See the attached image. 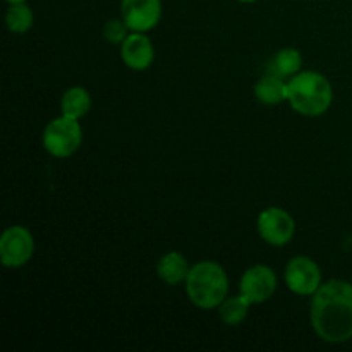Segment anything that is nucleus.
Instances as JSON below:
<instances>
[{
	"label": "nucleus",
	"instance_id": "f257e3e1",
	"mask_svg": "<svg viewBox=\"0 0 352 352\" xmlns=\"http://www.w3.org/2000/svg\"><path fill=\"white\" fill-rule=\"evenodd\" d=\"M309 322L327 344H344L352 339V284L330 278L311 296Z\"/></svg>",
	"mask_w": 352,
	"mask_h": 352
},
{
	"label": "nucleus",
	"instance_id": "f03ea898",
	"mask_svg": "<svg viewBox=\"0 0 352 352\" xmlns=\"http://www.w3.org/2000/svg\"><path fill=\"white\" fill-rule=\"evenodd\" d=\"M287 102L302 117H320L329 112L333 103V86L318 71H301L289 78Z\"/></svg>",
	"mask_w": 352,
	"mask_h": 352
},
{
	"label": "nucleus",
	"instance_id": "7ed1b4c3",
	"mask_svg": "<svg viewBox=\"0 0 352 352\" xmlns=\"http://www.w3.org/2000/svg\"><path fill=\"white\" fill-rule=\"evenodd\" d=\"M184 287L188 299L196 308L217 309L229 296V275L217 261L203 260L191 265Z\"/></svg>",
	"mask_w": 352,
	"mask_h": 352
},
{
	"label": "nucleus",
	"instance_id": "20e7f679",
	"mask_svg": "<svg viewBox=\"0 0 352 352\" xmlns=\"http://www.w3.org/2000/svg\"><path fill=\"white\" fill-rule=\"evenodd\" d=\"M41 143L50 157L64 160L72 157L82 144L81 120L58 116L45 126Z\"/></svg>",
	"mask_w": 352,
	"mask_h": 352
},
{
	"label": "nucleus",
	"instance_id": "39448f33",
	"mask_svg": "<svg viewBox=\"0 0 352 352\" xmlns=\"http://www.w3.org/2000/svg\"><path fill=\"white\" fill-rule=\"evenodd\" d=\"M34 254V237L24 226H10L0 236V261L6 268H21Z\"/></svg>",
	"mask_w": 352,
	"mask_h": 352
},
{
	"label": "nucleus",
	"instance_id": "423d86ee",
	"mask_svg": "<svg viewBox=\"0 0 352 352\" xmlns=\"http://www.w3.org/2000/svg\"><path fill=\"white\" fill-rule=\"evenodd\" d=\"M256 229L261 239L275 248H282L292 241L296 234V220L280 206L261 210L256 219Z\"/></svg>",
	"mask_w": 352,
	"mask_h": 352
},
{
	"label": "nucleus",
	"instance_id": "0eeeda50",
	"mask_svg": "<svg viewBox=\"0 0 352 352\" xmlns=\"http://www.w3.org/2000/svg\"><path fill=\"white\" fill-rule=\"evenodd\" d=\"M284 282L289 291L294 292L296 296H302V298L309 296L311 298L318 291L320 285L323 284L320 265L309 256H302V254L291 258L285 265Z\"/></svg>",
	"mask_w": 352,
	"mask_h": 352
},
{
	"label": "nucleus",
	"instance_id": "6e6552de",
	"mask_svg": "<svg viewBox=\"0 0 352 352\" xmlns=\"http://www.w3.org/2000/svg\"><path fill=\"white\" fill-rule=\"evenodd\" d=\"M278 287L277 274L272 267L263 263L248 268L239 280V294L254 305H263L270 301Z\"/></svg>",
	"mask_w": 352,
	"mask_h": 352
},
{
	"label": "nucleus",
	"instance_id": "1a4fd4ad",
	"mask_svg": "<svg viewBox=\"0 0 352 352\" xmlns=\"http://www.w3.org/2000/svg\"><path fill=\"white\" fill-rule=\"evenodd\" d=\"M162 0H120V17L131 31L148 33L162 19Z\"/></svg>",
	"mask_w": 352,
	"mask_h": 352
},
{
	"label": "nucleus",
	"instance_id": "9d476101",
	"mask_svg": "<svg viewBox=\"0 0 352 352\" xmlns=\"http://www.w3.org/2000/svg\"><path fill=\"white\" fill-rule=\"evenodd\" d=\"M124 65L131 71H146L155 60V45L146 33L131 31L119 48Z\"/></svg>",
	"mask_w": 352,
	"mask_h": 352
},
{
	"label": "nucleus",
	"instance_id": "9b49d317",
	"mask_svg": "<svg viewBox=\"0 0 352 352\" xmlns=\"http://www.w3.org/2000/svg\"><path fill=\"white\" fill-rule=\"evenodd\" d=\"M155 270L164 284L175 287V285L184 284L189 270H191V265H189L188 258L179 251H167L158 258Z\"/></svg>",
	"mask_w": 352,
	"mask_h": 352
},
{
	"label": "nucleus",
	"instance_id": "f8f14e48",
	"mask_svg": "<svg viewBox=\"0 0 352 352\" xmlns=\"http://www.w3.org/2000/svg\"><path fill=\"white\" fill-rule=\"evenodd\" d=\"M287 86L289 81L277 72H268V74L261 76L254 85V96L263 105H280V103L287 102Z\"/></svg>",
	"mask_w": 352,
	"mask_h": 352
},
{
	"label": "nucleus",
	"instance_id": "ddd939ff",
	"mask_svg": "<svg viewBox=\"0 0 352 352\" xmlns=\"http://www.w3.org/2000/svg\"><path fill=\"white\" fill-rule=\"evenodd\" d=\"M93 100L85 86H71L60 98V113L71 119L81 120L91 110Z\"/></svg>",
	"mask_w": 352,
	"mask_h": 352
},
{
	"label": "nucleus",
	"instance_id": "4468645a",
	"mask_svg": "<svg viewBox=\"0 0 352 352\" xmlns=\"http://www.w3.org/2000/svg\"><path fill=\"white\" fill-rule=\"evenodd\" d=\"M251 302L241 294L227 296L222 305L219 306L220 322L227 327H239L250 315Z\"/></svg>",
	"mask_w": 352,
	"mask_h": 352
},
{
	"label": "nucleus",
	"instance_id": "2eb2a0df",
	"mask_svg": "<svg viewBox=\"0 0 352 352\" xmlns=\"http://www.w3.org/2000/svg\"><path fill=\"white\" fill-rule=\"evenodd\" d=\"M34 12L28 2L9 3L6 10V26L10 33L24 34L33 28Z\"/></svg>",
	"mask_w": 352,
	"mask_h": 352
},
{
	"label": "nucleus",
	"instance_id": "dca6fc26",
	"mask_svg": "<svg viewBox=\"0 0 352 352\" xmlns=\"http://www.w3.org/2000/svg\"><path fill=\"white\" fill-rule=\"evenodd\" d=\"M272 72H277L282 78H292L302 71V55L298 48L285 47L275 54L272 60Z\"/></svg>",
	"mask_w": 352,
	"mask_h": 352
},
{
	"label": "nucleus",
	"instance_id": "f3484780",
	"mask_svg": "<svg viewBox=\"0 0 352 352\" xmlns=\"http://www.w3.org/2000/svg\"><path fill=\"white\" fill-rule=\"evenodd\" d=\"M131 33V30L127 28V24L124 23V19L120 17V19H110L107 21L105 26H103V40L107 41V43H112V45H122V41L126 40L127 34Z\"/></svg>",
	"mask_w": 352,
	"mask_h": 352
},
{
	"label": "nucleus",
	"instance_id": "a211bd4d",
	"mask_svg": "<svg viewBox=\"0 0 352 352\" xmlns=\"http://www.w3.org/2000/svg\"><path fill=\"white\" fill-rule=\"evenodd\" d=\"M237 2H241V3H254V2H258V0H237Z\"/></svg>",
	"mask_w": 352,
	"mask_h": 352
},
{
	"label": "nucleus",
	"instance_id": "6ab92c4d",
	"mask_svg": "<svg viewBox=\"0 0 352 352\" xmlns=\"http://www.w3.org/2000/svg\"><path fill=\"white\" fill-rule=\"evenodd\" d=\"M7 3H17V2H28V0H6Z\"/></svg>",
	"mask_w": 352,
	"mask_h": 352
}]
</instances>
